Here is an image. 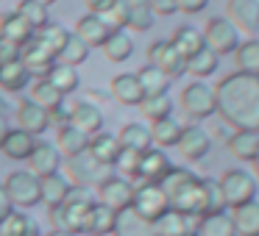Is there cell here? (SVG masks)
<instances>
[{
    "label": "cell",
    "instance_id": "7402d4cb",
    "mask_svg": "<svg viewBox=\"0 0 259 236\" xmlns=\"http://www.w3.org/2000/svg\"><path fill=\"white\" fill-rule=\"evenodd\" d=\"M114 136H117V142H120V147H123V150L145 153V150H151V147H153L151 125H142V123H125Z\"/></svg>",
    "mask_w": 259,
    "mask_h": 236
},
{
    "label": "cell",
    "instance_id": "bcb514c9",
    "mask_svg": "<svg viewBox=\"0 0 259 236\" xmlns=\"http://www.w3.org/2000/svg\"><path fill=\"white\" fill-rule=\"evenodd\" d=\"M31 100L39 103L42 108H48V111H51V108H56L59 103H64V97L59 95V92L53 89L45 78H36L34 84H31Z\"/></svg>",
    "mask_w": 259,
    "mask_h": 236
},
{
    "label": "cell",
    "instance_id": "277c9868",
    "mask_svg": "<svg viewBox=\"0 0 259 236\" xmlns=\"http://www.w3.org/2000/svg\"><path fill=\"white\" fill-rule=\"evenodd\" d=\"M220 192H223V200L226 208H237V206H245V203L256 200L259 195V184L248 169H226L218 181Z\"/></svg>",
    "mask_w": 259,
    "mask_h": 236
},
{
    "label": "cell",
    "instance_id": "6125c7cd",
    "mask_svg": "<svg viewBox=\"0 0 259 236\" xmlns=\"http://www.w3.org/2000/svg\"><path fill=\"white\" fill-rule=\"evenodd\" d=\"M253 172H256V178H259V147H256V156H253Z\"/></svg>",
    "mask_w": 259,
    "mask_h": 236
},
{
    "label": "cell",
    "instance_id": "1f68e13d",
    "mask_svg": "<svg viewBox=\"0 0 259 236\" xmlns=\"http://www.w3.org/2000/svg\"><path fill=\"white\" fill-rule=\"evenodd\" d=\"M45 81H48V84H51L62 97H64V95H73V92L81 86L78 70H75V67H67V64H59V62L53 64L51 70H48Z\"/></svg>",
    "mask_w": 259,
    "mask_h": 236
},
{
    "label": "cell",
    "instance_id": "ee69618b",
    "mask_svg": "<svg viewBox=\"0 0 259 236\" xmlns=\"http://www.w3.org/2000/svg\"><path fill=\"white\" fill-rule=\"evenodd\" d=\"M90 53H92L90 47H87L84 42L70 31V36H67V42H64V47L59 50L56 62L59 64H67V67H78V64H84L87 58H90Z\"/></svg>",
    "mask_w": 259,
    "mask_h": 236
},
{
    "label": "cell",
    "instance_id": "cb8c5ba5",
    "mask_svg": "<svg viewBox=\"0 0 259 236\" xmlns=\"http://www.w3.org/2000/svg\"><path fill=\"white\" fill-rule=\"evenodd\" d=\"M73 34L92 50V47H101L103 42L109 39V34H112V31L101 23V17H98V14H84V17H78Z\"/></svg>",
    "mask_w": 259,
    "mask_h": 236
},
{
    "label": "cell",
    "instance_id": "5b68a950",
    "mask_svg": "<svg viewBox=\"0 0 259 236\" xmlns=\"http://www.w3.org/2000/svg\"><path fill=\"white\" fill-rule=\"evenodd\" d=\"M134 186V197H131V211L140 214L148 222H156L164 211H170L167 197H164L162 186L153 181H131Z\"/></svg>",
    "mask_w": 259,
    "mask_h": 236
},
{
    "label": "cell",
    "instance_id": "d6986e66",
    "mask_svg": "<svg viewBox=\"0 0 259 236\" xmlns=\"http://www.w3.org/2000/svg\"><path fill=\"white\" fill-rule=\"evenodd\" d=\"M109 95L120 106H140L142 97H145L140 89V81H137V73H117L109 81Z\"/></svg>",
    "mask_w": 259,
    "mask_h": 236
},
{
    "label": "cell",
    "instance_id": "83f0119b",
    "mask_svg": "<svg viewBox=\"0 0 259 236\" xmlns=\"http://www.w3.org/2000/svg\"><path fill=\"white\" fill-rule=\"evenodd\" d=\"M56 150L62 153V158H73V156H81V153H87V145H90V136L81 134L78 128H73V125H64V128L56 131Z\"/></svg>",
    "mask_w": 259,
    "mask_h": 236
},
{
    "label": "cell",
    "instance_id": "91938a15",
    "mask_svg": "<svg viewBox=\"0 0 259 236\" xmlns=\"http://www.w3.org/2000/svg\"><path fill=\"white\" fill-rule=\"evenodd\" d=\"M6 134H9V120H6V117H0V145H3Z\"/></svg>",
    "mask_w": 259,
    "mask_h": 236
},
{
    "label": "cell",
    "instance_id": "4fadbf2b",
    "mask_svg": "<svg viewBox=\"0 0 259 236\" xmlns=\"http://www.w3.org/2000/svg\"><path fill=\"white\" fill-rule=\"evenodd\" d=\"M226 14H229L226 20L240 34H251V36L259 34V0H229Z\"/></svg>",
    "mask_w": 259,
    "mask_h": 236
},
{
    "label": "cell",
    "instance_id": "db71d44e",
    "mask_svg": "<svg viewBox=\"0 0 259 236\" xmlns=\"http://www.w3.org/2000/svg\"><path fill=\"white\" fill-rule=\"evenodd\" d=\"M148 9H151L153 17H156V14L170 17V14H176V0H148Z\"/></svg>",
    "mask_w": 259,
    "mask_h": 236
},
{
    "label": "cell",
    "instance_id": "2e32d148",
    "mask_svg": "<svg viewBox=\"0 0 259 236\" xmlns=\"http://www.w3.org/2000/svg\"><path fill=\"white\" fill-rule=\"evenodd\" d=\"M170 167H173V164H170L167 153H164L162 147H151V150L140 153V164H137V178L134 181H153V184H159V181L170 172Z\"/></svg>",
    "mask_w": 259,
    "mask_h": 236
},
{
    "label": "cell",
    "instance_id": "f5cc1de1",
    "mask_svg": "<svg viewBox=\"0 0 259 236\" xmlns=\"http://www.w3.org/2000/svg\"><path fill=\"white\" fill-rule=\"evenodd\" d=\"M209 0H176V12H184V14H201L206 12Z\"/></svg>",
    "mask_w": 259,
    "mask_h": 236
},
{
    "label": "cell",
    "instance_id": "ac0fdd59",
    "mask_svg": "<svg viewBox=\"0 0 259 236\" xmlns=\"http://www.w3.org/2000/svg\"><path fill=\"white\" fill-rule=\"evenodd\" d=\"M70 181L64 178V172H51L39 178V203H45L48 208H59L70 197Z\"/></svg>",
    "mask_w": 259,
    "mask_h": 236
},
{
    "label": "cell",
    "instance_id": "8fae6325",
    "mask_svg": "<svg viewBox=\"0 0 259 236\" xmlns=\"http://www.w3.org/2000/svg\"><path fill=\"white\" fill-rule=\"evenodd\" d=\"M64 178L70 181V186L92 189V186H98L106 175H103V167L90 156V153H81V156L67 158V175H64Z\"/></svg>",
    "mask_w": 259,
    "mask_h": 236
},
{
    "label": "cell",
    "instance_id": "11a10c76",
    "mask_svg": "<svg viewBox=\"0 0 259 236\" xmlns=\"http://www.w3.org/2000/svg\"><path fill=\"white\" fill-rule=\"evenodd\" d=\"M17 58H20V45H14V42H6V39H0V64L17 62Z\"/></svg>",
    "mask_w": 259,
    "mask_h": 236
},
{
    "label": "cell",
    "instance_id": "f35d334b",
    "mask_svg": "<svg viewBox=\"0 0 259 236\" xmlns=\"http://www.w3.org/2000/svg\"><path fill=\"white\" fill-rule=\"evenodd\" d=\"M137 81H140V89L145 97H153V95H167L170 84L173 81L167 78L164 73H159L156 67H151V64H145V67L137 73Z\"/></svg>",
    "mask_w": 259,
    "mask_h": 236
},
{
    "label": "cell",
    "instance_id": "5bb4252c",
    "mask_svg": "<svg viewBox=\"0 0 259 236\" xmlns=\"http://www.w3.org/2000/svg\"><path fill=\"white\" fill-rule=\"evenodd\" d=\"M20 62L25 64V70L31 73V78H45L48 70L56 64V56H53L36 36H31V39L20 47Z\"/></svg>",
    "mask_w": 259,
    "mask_h": 236
},
{
    "label": "cell",
    "instance_id": "ba28073f",
    "mask_svg": "<svg viewBox=\"0 0 259 236\" xmlns=\"http://www.w3.org/2000/svg\"><path fill=\"white\" fill-rule=\"evenodd\" d=\"M179 106L190 120H209L214 114V89L203 81H192L181 89Z\"/></svg>",
    "mask_w": 259,
    "mask_h": 236
},
{
    "label": "cell",
    "instance_id": "03108f58",
    "mask_svg": "<svg viewBox=\"0 0 259 236\" xmlns=\"http://www.w3.org/2000/svg\"><path fill=\"white\" fill-rule=\"evenodd\" d=\"M34 236H42V233H34Z\"/></svg>",
    "mask_w": 259,
    "mask_h": 236
},
{
    "label": "cell",
    "instance_id": "681fc988",
    "mask_svg": "<svg viewBox=\"0 0 259 236\" xmlns=\"http://www.w3.org/2000/svg\"><path fill=\"white\" fill-rule=\"evenodd\" d=\"M203 184H206V214L229 211V208H226V200H223V192H220V186H218V181L203 178Z\"/></svg>",
    "mask_w": 259,
    "mask_h": 236
},
{
    "label": "cell",
    "instance_id": "8992f818",
    "mask_svg": "<svg viewBox=\"0 0 259 236\" xmlns=\"http://www.w3.org/2000/svg\"><path fill=\"white\" fill-rule=\"evenodd\" d=\"M6 197L12 203V208H31L39 203V178L28 169H14L3 181Z\"/></svg>",
    "mask_w": 259,
    "mask_h": 236
},
{
    "label": "cell",
    "instance_id": "d590c367",
    "mask_svg": "<svg viewBox=\"0 0 259 236\" xmlns=\"http://www.w3.org/2000/svg\"><path fill=\"white\" fill-rule=\"evenodd\" d=\"M34 233H39L36 219L31 214L17 211V208H12V214L0 222V236H34Z\"/></svg>",
    "mask_w": 259,
    "mask_h": 236
},
{
    "label": "cell",
    "instance_id": "7bdbcfd3",
    "mask_svg": "<svg viewBox=\"0 0 259 236\" xmlns=\"http://www.w3.org/2000/svg\"><path fill=\"white\" fill-rule=\"evenodd\" d=\"M14 12H17L20 17H23L25 23H28V28L34 31V34H36L39 28H45L48 23H51V9L42 6V3H36V0H20Z\"/></svg>",
    "mask_w": 259,
    "mask_h": 236
},
{
    "label": "cell",
    "instance_id": "c3c4849f",
    "mask_svg": "<svg viewBox=\"0 0 259 236\" xmlns=\"http://www.w3.org/2000/svg\"><path fill=\"white\" fill-rule=\"evenodd\" d=\"M153 23H156V17L151 14V9H131L128 12V23H125V28L131 31H140V34H145V31L153 28Z\"/></svg>",
    "mask_w": 259,
    "mask_h": 236
},
{
    "label": "cell",
    "instance_id": "680465c9",
    "mask_svg": "<svg viewBox=\"0 0 259 236\" xmlns=\"http://www.w3.org/2000/svg\"><path fill=\"white\" fill-rule=\"evenodd\" d=\"M120 3H123L128 12H131V9H145L148 6V0H120Z\"/></svg>",
    "mask_w": 259,
    "mask_h": 236
},
{
    "label": "cell",
    "instance_id": "836d02e7",
    "mask_svg": "<svg viewBox=\"0 0 259 236\" xmlns=\"http://www.w3.org/2000/svg\"><path fill=\"white\" fill-rule=\"evenodd\" d=\"M234 62H237V73L259 78V36L240 42V47L234 50Z\"/></svg>",
    "mask_w": 259,
    "mask_h": 236
},
{
    "label": "cell",
    "instance_id": "9c48e42d",
    "mask_svg": "<svg viewBox=\"0 0 259 236\" xmlns=\"http://www.w3.org/2000/svg\"><path fill=\"white\" fill-rule=\"evenodd\" d=\"M98 192V203L106 208H112L114 214L128 211L131 208V197H134V186H131L128 178H120V175H109L101 184L95 186Z\"/></svg>",
    "mask_w": 259,
    "mask_h": 236
},
{
    "label": "cell",
    "instance_id": "7a4b0ae2",
    "mask_svg": "<svg viewBox=\"0 0 259 236\" xmlns=\"http://www.w3.org/2000/svg\"><path fill=\"white\" fill-rule=\"evenodd\" d=\"M170 211L187 214V217H206V184L195 172L184 167H170V172L159 181Z\"/></svg>",
    "mask_w": 259,
    "mask_h": 236
},
{
    "label": "cell",
    "instance_id": "e0dca14e",
    "mask_svg": "<svg viewBox=\"0 0 259 236\" xmlns=\"http://www.w3.org/2000/svg\"><path fill=\"white\" fill-rule=\"evenodd\" d=\"M17 125H20V131H25V134H31V136L45 134V131L51 128V123H48V108H42L39 103H34L31 97L28 100H20Z\"/></svg>",
    "mask_w": 259,
    "mask_h": 236
},
{
    "label": "cell",
    "instance_id": "9a60e30c",
    "mask_svg": "<svg viewBox=\"0 0 259 236\" xmlns=\"http://www.w3.org/2000/svg\"><path fill=\"white\" fill-rule=\"evenodd\" d=\"M176 147H179V153L187 161H201L212 150V139H209V134L201 125H187V128H181V136L176 142Z\"/></svg>",
    "mask_w": 259,
    "mask_h": 236
},
{
    "label": "cell",
    "instance_id": "e7e4bbea",
    "mask_svg": "<svg viewBox=\"0 0 259 236\" xmlns=\"http://www.w3.org/2000/svg\"><path fill=\"white\" fill-rule=\"evenodd\" d=\"M36 3H42V6H48V9H51L53 3H56V0H36Z\"/></svg>",
    "mask_w": 259,
    "mask_h": 236
},
{
    "label": "cell",
    "instance_id": "484cf974",
    "mask_svg": "<svg viewBox=\"0 0 259 236\" xmlns=\"http://www.w3.org/2000/svg\"><path fill=\"white\" fill-rule=\"evenodd\" d=\"M170 45L179 50V56L184 58H190V56H195L198 50H203V34L195 28V25H179V28L173 31V36H170Z\"/></svg>",
    "mask_w": 259,
    "mask_h": 236
},
{
    "label": "cell",
    "instance_id": "9f6ffc18",
    "mask_svg": "<svg viewBox=\"0 0 259 236\" xmlns=\"http://www.w3.org/2000/svg\"><path fill=\"white\" fill-rule=\"evenodd\" d=\"M114 0H84V6L90 9V14H101V12H106L109 6H112Z\"/></svg>",
    "mask_w": 259,
    "mask_h": 236
},
{
    "label": "cell",
    "instance_id": "94428289",
    "mask_svg": "<svg viewBox=\"0 0 259 236\" xmlns=\"http://www.w3.org/2000/svg\"><path fill=\"white\" fill-rule=\"evenodd\" d=\"M42 236H73V233H67V230H56V228H51V233H42Z\"/></svg>",
    "mask_w": 259,
    "mask_h": 236
},
{
    "label": "cell",
    "instance_id": "d4e9b609",
    "mask_svg": "<svg viewBox=\"0 0 259 236\" xmlns=\"http://www.w3.org/2000/svg\"><path fill=\"white\" fill-rule=\"evenodd\" d=\"M114 219H117V214H114L112 208L101 206V203L95 200V203L90 206V214H87L84 236H112Z\"/></svg>",
    "mask_w": 259,
    "mask_h": 236
},
{
    "label": "cell",
    "instance_id": "816d5d0a",
    "mask_svg": "<svg viewBox=\"0 0 259 236\" xmlns=\"http://www.w3.org/2000/svg\"><path fill=\"white\" fill-rule=\"evenodd\" d=\"M70 111H73V106H67V103H59L56 108H51V111H48V123L56 125V131L64 128V125H70Z\"/></svg>",
    "mask_w": 259,
    "mask_h": 236
},
{
    "label": "cell",
    "instance_id": "7c38bea8",
    "mask_svg": "<svg viewBox=\"0 0 259 236\" xmlns=\"http://www.w3.org/2000/svg\"><path fill=\"white\" fill-rule=\"evenodd\" d=\"M25 161H28V172H34L36 178H42V175H51V172H62L64 158H62V153L56 150V145H51V142H45V139H36Z\"/></svg>",
    "mask_w": 259,
    "mask_h": 236
},
{
    "label": "cell",
    "instance_id": "f1b7e54d",
    "mask_svg": "<svg viewBox=\"0 0 259 236\" xmlns=\"http://www.w3.org/2000/svg\"><path fill=\"white\" fill-rule=\"evenodd\" d=\"M112 236H156V228H153V222L142 219L140 214H134L128 208V211H120L117 214Z\"/></svg>",
    "mask_w": 259,
    "mask_h": 236
},
{
    "label": "cell",
    "instance_id": "ab89813d",
    "mask_svg": "<svg viewBox=\"0 0 259 236\" xmlns=\"http://www.w3.org/2000/svg\"><path fill=\"white\" fill-rule=\"evenodd\" d=\"M220 67V58L214 56L209 47H203V50H198L195 56H190L184 62V73H190L192 78H209V75H214Z\"/></svg>",
    "mask_w": 259,
    "mask_h": 236
},
{
    "label": "cell",
    "instance_id": "3957f363",
    "mask_svg": "<svg viewBox=\"0 0 259 236\" xmlns=\"http://www.w3.org/2000/svg\"><path fill=\"white\" fill-rule=\"evenodd\" d=\"M92 203H95L92 189L73 186L67 200H64L59 208H53V211H51L53 228H56V230H67V233H73V236H84L87 214H90V206H92Z\"/></svg>",
    "mask_w": 259,
    "mask_h": 236
},
{
    "label": "cell",
    "instance_id": "52a82bcc",
    "mask_svg": "<svg viewBox=\"0 0 259 236\" xmlns=\"http://www.w3.org/2000/svg\"><path fill=\"white\" fill-rule=\"evenodd\" d=\"M201 34H203V45H206L218 58L220 56H234V50L240 47V42H242L240 31H237L226 17H212Z\"/></svg>",
    "mask_w": 259,
    "mask_h": 236
},
{
    "label": "cell",
    "instance_id": "603a6c76",
    "mask_svg": "<svg viewBox=\"0 0 259 236\" xmlns=\"http://www.w3.org/2000/svg\"><path fill=\"white\" fill-rule=\"evenodd\" d=\"M87 153H90L101 167H114V158H117V153H120V142H117V136H114V134L101 131V134L90 136Z\"/></svg>",
    "mask_w": 259,
    "mask_h": 236
},
{
    "label": "cell",
    "instance_id": "4dcf8cb0",
    "mask_svg": "<svg viewBox=\"0 0 259 236\" xmlns=\"http://www.w3.org/2000/svg\"><path fill=\"white\" fill-rule=\"evenodd\" d=\"M101 50H103V56H106V62L123 64L134 56V39H131L125 31H114V34H109V39L101 45Z\"/></svg>",
    "mask_w": 259,
    "mask_h": 236
},
{
    "label": "cell",
    "instance_id": "b9f144b4",
    "mask_svg": "<svg viewBox=\"0 0 259 236\" xmlns=\"http://www.w3.org/2000/svg\"><path fill=\"white\" fill-rule=\"evenodd\" d=\"M173 97L170 95H153V97H142L140 103V114L148 123H159L164 117H173Z\"/></svg>",
    "mask_w": 259,
    "mask_h": 236
},
{
    "label": "cell",
    "instance_id": "74e56055",
    "mask_svg": "<svg viewBox=\"0 0 259 236\" xmlns=\"http://www.w3.org/2000/svg\"><path fill=\"white\" fill-rule=\"evenodd\" d=\"M195 236H237L229 211H218V214H206V217H201L198 219Z\"/></svg>",
    "mask_w": 259,
    "mask_h": 236
},
{
    "label": "cell",
    "instance_id": "6da1fadb",
    "mask_svg": "<svg viewBox=\"0 0 259 236\" xmlns=\"http://www.w3.org/2000/svg\"><path fill=\"white\" fill-rule=\"evenodd\" d=\"M214 89V114L234 131L259 134V78L242 73H229Z\"/></svg>",
    "mask_w": 259,
    "mask_h": 236
},
{
    "label": "cell",
    "instance_id": "f546056e",
    "mask_svg": "<svg viewBox=\"0 0 259 236\" xmlns=\"http://www.w3.org/2000/svg\"><path fill=\"white\" fill-rule=\"evenodd\" d=\"M34 36V31L28 28V23H25L23 17H20L17 12H6V14H0V39H6V42H14V45L23 47L25 42Z\"/></svg>",
    "mask_w": 259,
    "mask_h": 236
},
{
    "label": "cell",
    "instance_id": "d6a6232c",
    "mask_svg": "<svg viewBox=\"0 0 259 236\" xmlns=\"http://www.w3.org/2000/svg\"><path fill=\"white\" fill-rule=\"evenodd\" d=\"M34 142H36V136L25 134V131H20V128H9L0 150L6 153V158H12V161H25L31 147H34Z\"/></svg>",
    "mask_w": 259,
    "mask_h": 236
},
{
    "label": "cell",
    "instance_id": "be15d7a7",
    "mask_svg": "<svg viewBox=\"0 0 259 236\" xmlns=\"http://www.w3.org/2000/svg\"><path fill=\"white\" fill-rule=\"evenodd\" d=\"M0 117H6V100H3V95H0Z\"/></svg>",
    "mask_w": 259,
    "mask_h": 236
},
{
    "label": "cell",
    "instance_id": "7dc6e473",
    "mask_svg": "<svg viewBox=\"0 0 259 236\" xmlns=\"http://www.w3.org/2000/svg\"><path fill=\"white\" fill-rule=\"evenodd\" d=\"M98 17H101V23L106 25L112 34H114V31H125V23H128V9H125L120 0H114L112 6H109L106 12H101Z\"/></svg>",
    "mask_w": 259,
    "mask_h": 236
},
{
    "label": "cell",
    "instance_id": "4316f807",
    "mask_svg": "<svg viewBox=\"0 0 259 236\" xmlns=\"http://www.w3.org/2000/svg\"><path fill=\"white\" fill-rule=\"evenodd\" d=\"M231 222L237 236H259V200H251L245 206L231 208Z\"/></svg>",
    "mask_w": 259,
    "mask_h": 236
},
{
    "label": "cell",
    "instance_id": "ffe728a7",
    "mask_svg": "<svg viewBox=\"0 0 259 236\" xmlns=\"http://www.w3.org/2000/svg\"><path fill=\"white\" fill-rule=\"evenodd\" d=\"M70 125L78 128L81 134H87V136H95L103 131V111L95 103L81 100V103H75L73 111H70Z\"/></svg>",
    "mask_w": 259,
    "mask_h": 236
},
{
    "label": "cell",
    "instance_id": "6f0895ef",
    "mask_svg": "<svg viewBox=\"0 0 259 236\" xmlns=\"http://www.w3.org/2000/svg\"><path fill=\"white\" fill-rule=\"evenodd\" d=\"M12 214V203H9V197H6V189H3V184H0V222Z\"/></svg>",
    "mask_w": 259,
    "mask_h": 236
},
{
    "label": "cell",
    "instance_id": "e575fe53",
    "mask_svg": "<svg viewBox=\"0 0 259 236\" xmlns=\"http://www.w3.org/2000/svg\"><path fill=\"white\" fill-rule=\"evenodd\" d=\"M31 73L25 70V64L20 62H6V64H0V89H6V92H23L25 86H28Z\"/></svg>",
    "mask_w": 259,
    "mask_h": 236
},
{
    "label": "cell",
    "instance_id": "8d00e7d4",
    "mask_svg": "<svg viewBox=\"0 0 259 236\" xmlns=\"http://www.w3.org/2000/svg\"><path fill=\"white\" fill-rule=\"evenodd\" d=\"M229 153L240 161H253L256 156V147H259V134H251V131H234L226 142Z\"/></svg>",
    "mask_w": 259,
    "mask_h": 236
},
{
    "label": "cell",
    "instance_id": "f6af8a7d",
    "mask_svg": "<svg viewBox=\"0 0 259 236\" xmlns=\"http://www.w3.org/2000/svg\"><path fill=\"white\" fill-rule=\"evenodd\" d=\"M34 36H36V39H39V42H42V45H45V47H48V50L53 53V56H59V50H62V47H64V42H67L70 31L64 28L62 23H53V20H51V23H48L45 28H39V31H36Z\"/></svg>",
    "mask_w": 259,
    "mask_h": 236
},
{
    "label": "cell",
    "instance_id": "44dd1931",
    "mask_svg": "<svg viewBox=\"0 0 259 236\" xmlns=\"http://www.w3.org/2000/svg\"><path fill=\"white\" fill-rule=\"evenodd\" d=\"M153 228H156V236H195L198 217H187V214H179V211H164L153 222Z\"/></svg>",
    "mask_w": 259,
    "mask_h": 236
},
{
    "label": "cell",
    "instance_id": "30bf717a",
    "mask_svg": "<svg viewBox=\"0 0 259 236\" xmlns=\"http://www.w3.org/2000/svg\"><path fill=\"white\" fill-rule=\"evenodd\" d=\"M148 64L156 67L159 73H164L170 81H176V78L184 75V58H181L179 50L170 45V39L151 42V47H148Z\"/></svg>",
    "mask_w": 259,
    "mask_h": 236
},
{
    "label": "cell",
    "instance_id": "60d3db41",
    "mask_svg": "<svg viewBox=\"0 0 259 236\" xmlns=\"http://www.w3.org/2000/svg\"><path fill=\"white\" fill-rule=\"evenodd\" d=\"M181 128H184V125H181L179 120H173V117H164V120H159V123H151L153 145H159L162 150L164 147H176V142H179V136H181Z\"/></svg>",
    "mask_w": 259,
    "mask_h": 236
},
{
    "label": "cell",
    "instance_id": "f907efd6",
    "mask_svg": "<svg viewBox=\"0 0 259 236\" xmlns=\"http://www.w3.org/2000/svg\"><path fill=\"white\" fill-rule=\"evenodd\" d=\"M137 164H140V153L123 150V147H120L117 158H114V167H117V172H123L125 178H137Z\"/></svg>",
    "mask_w": 259,
    "mask_h": 236
}]
</instances>
